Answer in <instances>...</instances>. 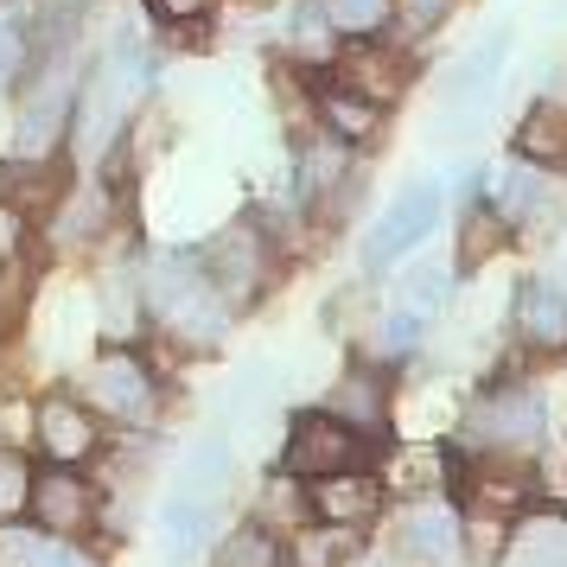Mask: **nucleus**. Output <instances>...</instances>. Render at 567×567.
<instances>
[{"label": "nucleus", "instance_id": "1", "mask_svg": "<svg viewBox=\"0 0 567 567\" xmlns=\"http://www.w3.org/2000/svg\"><path fill=\"white\" fill-rule=\"evenodd\" d=\"M141 281H147V307L159 312V326H173L185 338H217L224 332V287L205 275V256L198 249H159L147 268H141Z\"/></svg>", "mask_w": 567, "mask_h": 567}, {"label": "nucleus", "instance_id": "2", "mask_svg": "<svg viewBox=\"0 0 567 567\" xmlns=\"http://www.w3.org/2000/svg\"><path fill=\"white\" fill-rule=\"evenodd\" d=\"M358 460H363L358 427H344L338 414H300V421L287 427V446H281V478L312 485V478L344 472V465H358Z\"/></svg>", "mask_w": 567, "mask_h": 567}, {"label": "nucleus", "instance_id": "3", "mask_svg": "<svg viewBox=\"0 0 567 567\" xmlns=\"http://www.w3.org/2000/svg\"><path fill=\"white\" fill-rule=\"evenodd\" d=\"M465 440H472L478 453H529L542 440V402L516 383L491 389V395H478V402L465 409Z\"/></svg>", "mask_w": 567, "mask_h": 567}, {"label": "nucleus", "instance_id": "4", "mask_svg": "<svg viewBox=\"0 0 567 567\" xmlns=\"http://www.w3.org/2000/svg\"><path fill=\"white\" fill-rule=\"evenodd\" d=\"M90 402H96V414L122 421V427H147L159 414V377L134 351H109L90 370Z\"/></svg>", "mask_w": 567, "mask_h": 567}, {"label": "nucleus", "instance_id": "5", "mask_svg": "<svg viewBox=\"0 0 567 567\" xmlns=\"http://www.w3.org/2000/svg\"><path fill=\"white\" fill-rule=\"evenodd\" d=\"M434 217H440V179L402 185V192L389 198V210L370 224V236H363V261H370V268H383V261L409 256L414 243L434 230Z\"/></svg>", "mask_w": 567, "mask_h": 567}, {"label": "nucleus", "instance_id": "6", "mask_svg": "<svg viewBox=\"0 0 567 567\" xmlns=\"http://www.w3.org/2000/svg\"><path fill=\"white\" fill-rule=\"evenodd\" d=\"M268 261H275L268 230H261V224H230V230L205 249V275L224 287V300H249V293H261V281H268Z\"/></svg>", "mask_w": 567, "mask_h": 567}, {"label": "nucleus", "instance_id": "7", "mask_svg": "<svg viewBox=\"0 0 567 567\" xmlns=\"http://www.w3.org/2000/svg\"><path fill=\"white\" fill-rule=\"evenodd\" d=\"M32 516H39V529H52V536H83L90 523H96V491L83 472L71 465H52V472H32Z\"/></svg>", "mask_w": 567, "mask_h": 567}, {"label": "nucleus", "instance_id": "8", "mask_svg": "<svg viewBox=\"0 0 567 567\" xmlns=\"http://www.w3.org/2000/svg\"><path fill=\"white\" fill-rule=\"evenodd\" d=\"M307 491V516H319L326 529H358L377 516L383 504V485H377V472H358V465H344V472H326V478H312Z\"/></svg>", "mask_w": 567, "mask_h": 567}, {"label": "nucleus", "instance_id": "9", "mask_svg": "<svg viewBox=\"0 0 567 567\" xmlns=\"http://www.w3.org/2000/svg\"><path fill=\"white\" fill-rule=\"evenodd\" d=\"M332 83H344V90L370 96L377 109H389V103H402V90H409V58L377 45V39H358L351 52L332 58Z\"/></svg>", "mask_w": 567, "mask_h": 567}, {"label": "nucleus", "instance_id": "10", "mask_svg": "<svg viewBox=\"0 0 567 567\" xmlns=\"http://www.w3.org/2000/svg\"><path fill=\"white\" fill-rule=\"evenodd\" d=\"M32 427H39V446H45L52 465H83L103 446V421L90 409H78V402H64V395H45Z\"/></svg>", "mask_w": 567, "mask_h": 567}, {"label": "nucleus", "instance_id": "11", "mask_svg": "<svg viewBox=\"0 0 567 567\" xmlns=\"http://www.w3.org/2000/svg\"><path fill=\"white\" fill-rule=\"evenodd\" d=\"M516 338L523 344H536V351H555V344H567V287L555 281H523L516 287Z\"/></svg>", "mask_w": 567, "mask_h": 567}, {"label": "nucleus", "instance_id": "12", "mask_svg": "<svg viewBox=\"0 0 567 567\" xmlns=\"http://www.w3.org/2000/svg\"><path fill=\"white\" fill-rule=\"evenodd\" d=\"M326 414H338L344 427H358L363 440H377L389 427V383L383 370H344L332 389V402H326Z\"/></svg>", "mask_w": 567, "mask_h": 567}, {"label": "nucleus", "instance_id": "13", "mask_svg": "<svg viewBox=\"0 0 567 567\" xmlns=\"http://www.w3.org/2000/svg\"><path fill=\"white\" fill-rule=\"evenodd\" d=\"M0 567H96V555H83L78 536L13 529V523H0Z\"/></svg>", "mask_w": 567, "mask_h": 567}, {"label": "nucleus", "instance_id": "14", "mask_svg": "<svg viewBox=\"0 0 567 567\" xmlns=\"http://www.w3.org/2000/svg\"><path fill=\"white\" fill-rule=\"evenodd\" d=\"M491 210L504 217V224H536L542 210H548V179H542V166L529 159H511L497 179H491Z\"/></svg>", "mask_w": 567, "mask_h": 567}, {"label": "nucleus", "instance_id": "15", "mask_svg": "<svg viewBox=\"0 0 567 567\" xmlns=\"http://www.w3.org/2000/svg\"><path fill=\"white\" fill-rule=\"evenodd\" d=\"M460 536L465 529L446 504H414L402 516V555H414V561H453L460 555Z\"/></svg>", "mask_w": 567, "mask_h": 567}, {"label": "nucleus", "instance_id": "16", "mask_svg": "<svg viewBox=\"0 0 567 567\" xmlns=\"http://www.w3.org/2000/svg\"><path fill=\"white\" fill-rule=\"evenodd\" d=\"M511 567H567V516H511Z\"/></svg>", "mask_w": 567, "mask_h": 567}, {"label": "nucleus", "instance_id": "17", "mask_svg": "<svg viewBox=\"0 0 567 567\" xmlns=\"http://www.w3.org/2000/svg\"><path fill=\"white\" fill-rule=\"evenodd\" d=\"M205 529H210V497H198V491H185V485L166 491V504H159V542H166V555L192 561Z\"/></svg>", "mask_w": 567, "mask_h": 567}, {"label": "nucleus", "instance_id": "18", "mask_svg": "<svg viewBox=\"0 0 567 567\" xmlns=\"http://www.w3.org/2000/svg\"><path fill=\"white\" fill-rule=\"evenodd\" d=\"M319 122H326V134H338L351 147V141H377L383 134V109L370 96H358V90H344V83H326L319 90Z\"/></svg>", "mask_w": 567, "mask_h": 567}, {"label": "nucleus", "instance_id": "19", "mask_svg": "<svg viewBox=\"0 0 567 567\" xmlns=\"http://www.w3.org/2000/svg\"><path fill=\"white\" fill-rule=\"evenodd\" d=\"M64 192V173H58L52 159L39 154V159H13V166H0V205H13V210H45Z\"/></svg>", "mask_w": 567, "mask_h": 567}, {"label": "nucleus", "instance_id": "20", "mask_svg": "<svg viewBox=\"0 0 567 567\" xmlns=\"http://www.w3.org/2000/svg\"><path fill=\"white\" fill-rule=\"evenodd\" d=\"M351 185V166H344V141L338 134H326V141H312L307 154H300V198H307L312 210H326Z\"/></svg>", "mask_w": 567, "mask_h": 567}, {"label": "nucleus", "instance_id": "21", "mask_svg": "<svg viewBox=\"0 0 567 567\" xmlns=\"http://www.w3.org/2000/svg\"><path fill=\"white\" fill-rule=\"evenodd\" d=\"M64 90H58V78L52 71H45V78H39V90H32L27 96V115H20V154H52L58 147V134H64Z\"/></svg>", "mask_w": 567, "mask_h": 567}, {"label": "nucleus", "instance_id": "22", "mask_svg": "<svg viewBox=\"0 0 567 567\" xmlns=\"http://www.w3.org/2000/svg\"><path fill=\"white\" fill-rule=\"evenodd\" d=\"M516 159L529 166H567V109L536 103L516 122Z\"/></svg>", "mask_w": 567, "mask_h": 567}, {"label": "nucleus", "instance_id": "23", "mask_svg": "<svg viewBox=\"0 0 567 567\" xmlns=\"http://www.w3.org/2000/svg\"><path fill=\"white\" fill-rule=\"evenodd\" d=\"M504 52H511V32H485V45L472 58H460V71L446 78V96H453V103H460V96L465 103H485L497 71H504Z\"/></svg>", "mask_w": 567, "mask_h": 567}, {"label": "nucleus", "instance_id": "24", "mask_svg": "<svg viewBox=\"0 0 567 567\" xmlns=\"http://www.w3.org/2000/svg\"><path fill=\"white\" fill-rule=\"evenodd\" d=\"M224 478H230V440H224V434L192 440V453H185L179 485H185V491H198V497H210V504H217V491H224Z\"/></svg>", "mask_w": 567, "mask_h": 567}, {"label": "nucleus", "instance_id": "25", "mask_svg": "<svg viewBox=\"0 0 567 567\" xmlns=\"http://www.w3.org/2000/svg\"><path fill=\"white\" fill-rule=\"evenodd\" d=\"M319 7H326V27L344 32V39H377L395 20L389 0H319Z\"/></svg>", "mask_w": 567, "mask_h": 567}, {"label": "nucleus", "instance_id": "26", "mask_svg": "<svg viewBox=\"0 0 567 567\" xmlns=\"http://www.w3.org/2000/svg\"><path fill=\"white\" fill-rule=\"evenodd\" d=\"M210 567H281V548H275V536H268V523H243V529L217 548Z\"/></svg>", "mask_w": 567, "mask_h": 567}, {"label": "nucleus", "instance_id": "27", "mask_svg": "<svg viewBox=\"0 0 567 567\" xmlns=\"http://www.w3.org/2000/svg\"><path fill=\"white\" fill-rule=\"evenodd\" d=\"M27 504H32V465L13 446H0V523H13Z\"/></svg>", "mask_w": 567, "mask_h": 567}, {"label": "nucleus", "instance_id": "28", "mask_svg": "<svg viewBox=\"0 0 567 567\" xmlns=\"http://www.w3.org/2000/svg\"><path fill=\"white\" fill-rule=\"evenodd\" d=\"M446 287H453V275L440 268V261H427V268H414V275H402V287H395V300L414 312H440V300H446Z\"/></svg>", "mask_w": 567, "mask_h": 567}, {"label": "nucleus", "instance_id": "29", "mask_svg": "<svg viewBox=\"0 0 567 567\" xmlns=\"http://www.w3.org/2000/svg\"><path fill=\"white\" fill-rule=\"evenodd\" d=\"M32 64V32H27V20L20 13H0V90L20 78Z\"/></svg>", "mask_w": 567, "mask_h": 567}, {"label": "nucleus", "instance_id": "30", "mask_svg": "<svg viewBox=\"0 0 567 567\" xmlns=\"http://www.w3.org/2000/svg\"><path fill=\"white\" fill-rule=\"evenodd\" d=\"M389 7H395V20H402V27L414 32V39H427V32H434L440 20H446V13L460 7V0H389Z\"/></svg>", "mask_w": 567, "mask_h": 567}, {"label": "nucleus", "instance_id": "31", "mask_svg": "<svg viewBox=\"0 0 567 567\" xmlns=\"http://www.w3.org/2000/svg\"><path fill=\"white\" fill-rule=\"evenodd\" d=\"M421 332H427V312H414V307H402V300H395V312L383 319V344H389V351H414V344H421Z\"/></svg>", "mask_w": 567, "mask_h": 567}, {"label": "nucleus", "instance_id": "32", "mask_svg": "<svg viewBox=\"0 0 567 567\" xmlns=\"http://www.w3.org/2000/svg\"><path fill=\"white\" fill-rule=\"evenodd\" d=\"M20 243H27V210H13V205H0V268L20 256Z\"/></svg>", "mask_w": 567, "mask_h": 567}, {"label": "nucleus", "instance_id": "33", "mask_svg": "<svg viewBox=\"0 0 567 567\" xmlns=\"http://www.w3.org/2000/svg\"><path fill=\"white\" fill-rule=\"evenodd\" d=\"M210 7H217V0H154V13H159V20H173V27L210 20Z\"/></svg>", "mask_w": 567, "mask_h": 567}, {"label": "nucleus", "instance_id": "34", "mask_svg": "<svg viewBox=\"0 0 567 567\" xmlns=\"http://www.w3.org/2000/svg\"><path fill=\"white\" fill-rule=\"evenodd\" d=\"M13 307H20V275H13V261H7V268H0V319Z\"/></svg>", "mask_w": 567, "mask_h": 567}]
</instances>
